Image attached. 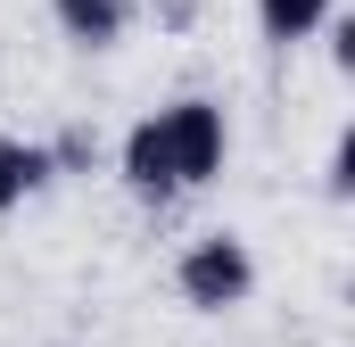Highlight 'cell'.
I'll return each mask as SVG.
<instances>
[{"mask_svg": "<svg viewBox=\"0 0 355 347\" xmlns=\"http://www.w3.org/2000/svg\"><path fill=\"white\" fill-rule=\"evenodd\" d=\"M50 174H58V166H50V149H42V141L0 133V215H17V207H25V198L50 182Z\"/></svg>", "mask_w": 355, "mask_h": 347, "instance_id": "277c9868", "label": "cell"}, {"mask_svg": "<svg viewBox=\"0 0 355 347\" xmlns=\"http://www.w3.org/2000/svg\"><path fill=\"white\" fill-rule=\"evenodd\" d=\"M116 174H124V190H132L141 207H174V198H182V182H174V149H166V124H157V116H141V124L124 133Z\"/></svg>", "mask_w": 355, "mask_h": 347, "instance_id": "3957f363", "label": "cell"}, {"mask_svg": "<svg viewBox=\"0 0 355 347\" xmlns=\"http://www.w3.org/2000/svg\"><path fill=\"white\" fill-rule=\"evenodd\" d=\"M157 124H166V149H174V182L182 190H207L223 158H232V124H223V108L207 99V91H182L174 108H157Z\"/></svg>", "mask_w": 355, "mask_h": 347, "instance_id": "7a4b0ae2", "label": "cell"}, {"mask_svg": "<svg viewBox=\"0 0 355 347\" xmlns=\"http://www.w3.org/2000/svg\"><path fill=\"white\" fill-rule=\"evenodd\" d=\"M174 289H182V306H198V314L248 306V298H257V257H248V240H240V232H198L174 257Z\"/></svg>", "mask_w": 355, "mask_h": 347, "instance_id": "6da1fadb", "label": "cell"}, {"mask_svg": "<svg viewBox=\"0 0 355 347\" xmlns=\"http://www.w3.org/2000/svg\"><path fill=\"white\" fill-rule=\"evenodd\" d=\"M50 8H58L67 42H83V50H107V42L132 25V0H50Z\"/></svg>", "mask_w": 355, "mask_h": 347, "instance_id": "5b68a950", "label": "cell"}, {"mask_svg": "<svg viewBox=\"0 0 355 347\" xmlns=\"http://www.w3.org/2000/svg\"><path fill=\"white\" fill-rule=\"evenodd\" d=\"M355 141H347V133H339V141H331V174H322V190H331V198H347V190H355Z\"/></svg>", "mask_w": 355, "mask_h": 347, "instance_id": "52a82bcc", "label": "cell"}, {"mask_svg": "<svg viewBox=\"0 0 355 347\" xmlns=\"http://www.w3.org/2000/svg\"><path fill=\"white\" fill-rule=\"evenodd\" d=\"M257 25H265V42H306V33H322L331 25V0H257Z\"/></svg>", "mask_w": 355, "mask_h": 347, "instance_id": "8992f818", "label": "cell"}]
</instances>
